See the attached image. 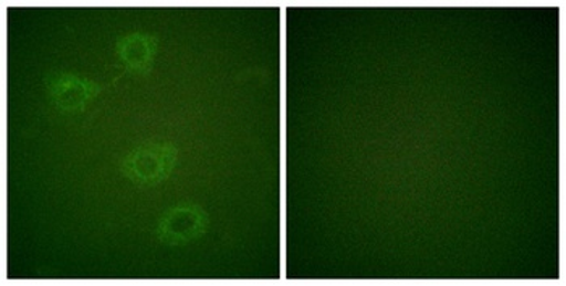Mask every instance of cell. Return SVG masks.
Here are the masks:
<instances>
[{"label":"cell","mask_w":566,"mask_h":286,"mask_svg":"<svg viewBox=\"0 0 566 286\" xmlns=\"http://www.w3.org/2000/svg\"><path fill=\"white\" fill-rule=\"evenodd\" d=\"M208 214L199 205L180 202L160 215L156 226V239L166 246H184L201 239L208 232Z\"/></svg>","instance_id":"2"},{"label":"cell","mask_w":566,"mask_h":286,"mask_svg":"<svg viewBox=\"0 0 566 286\" xmlns=\"http://www.w3.org/2000/svg\"><path fill=\"white\" fill-rule=\"evenodd\" d=\"M157 51H159V38L143 31L127 34L115 43V54L125 70L143 78L151 73Z\"/></svg>","instance_id":"4"},{"label":"cell","mask_w":566,"mask_h":286,"mask_svg":"<svg viewBox=\"0 0 566 286\" xmlns=\"http://www.w3.org/2000/svg\"><path fill=\"white\" fill-rule=\"evenodd\" d=\"M44 83L52 106L62 114H80L104 89L99 83L73 73H48Z\"/></svg>","instance_id":"3"},{"label":"cell","mask_w":566,"mask_h":286,"mask_svg":"<svg viewBox=\"0 0 566 286\" xmlns=\"http://www.w3.org/2000/svg\"><path fill=\"white\" fill-rule=\"evenodd\" d=\"M177 159L172 142H143L122 159L120 173L136 187H157L172 176Z\"/></svg>","instance_id":"1"}]
</instances>
